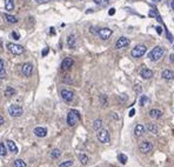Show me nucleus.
Returning a JSON list of instances; mask_svg holds the SVG:
<instances>
[{
  "mask_svg": "<svg viewBox=\"0 0 174 167\" xmlns=\"http://www.w3.org/2000/svg\"><path fill=\"white\" fill-rule=\"evenodd\" d=\"M171 7H172V10L174 11V0H172V1H171Z\"/></svg>",
  "mask_w": 174,
  "mask_h": 167,
  "instance_id": "nucleus-46",
  "label": "nucleus"
},
{
  "mask_svg": "<svg viewBox=\"0 0 174 167\" xmlns=\"http://www.w3.org/2000/svg\"><path fill=\"white\" fill-rule=\"evenodd\" d=\"M5 76H6V72L4 70H1L0 71V79H5Z\"/></svg>",
  "mask_w": 174,
  "mask_h": 167,
  "instance_id": "nucleus-37",
  "label": "nucleus"
},
{
  "mask_svg": "<svg viewBox=\"0 0 174 167\" xmlns=\"http://www.w3.org/2000/svg\"><path fill=\"white\" fill-rule=\"evenodd\" d=\"M12 37H13V39L14 40H19V34L17 33V32H12Z\"/></svg>",
  "mask_w": 174,
  "mask_h": 167,
  "instance_id": "nucleus-35",
  "label": "nucleus"
},
{
  "mask_svg": "<svg viewBox=\"0 0 174 167\" xmlns=\"http://www.w3.org/2000/svg\"><path fill=\"white\" fill-rule=\"evenodd\" d=\"M16 93H17V91H16L13 87L8 86V87L5 90V96H13V95H16Z\"/></svg>",
  "mask_w": 174,
  "mask_h": 167,
  "instance_id": "nucleus-23",
  "label": "nucleus"
},
{
  "mask_svg": "<svg viewBox=\"0 0 174 167\" xmlns=\"http://www.w3.org/2000/svg\"><path fill=\"white\" fill-rule=\"evenodd\" d=\"M73 64H74V61H73L72 58H65L62 60V62H61V68L62 70H68V68H71L73 66Z\"/></svg>",
  "mask_w": 174,
  "mask_h": 167,
  "instance_id": "nucleus-12",
  "label": "nucleus"
},
{
  "mask_svg": "<svg viewBox=\"0 0 174 167\" xmlns=\"http://www.w3.org/2000/svg\"><path fill=\"white\" fill-rule=\"evenodd\" d=\"M60 95H61L62 100H65L66 102H71L73 100V98H74V93L72 91H70V90H62Z\"/></svg>",
  "mask_w": 174,
  "mask_h": 167,
  "instance_id": "nucleus-10",
  "label": "nucleus"
},
{
  "mask_svg": "<svg viewBox=\"0 0 174 167\" xmlns=\"http://www.w3.org/2000/svg\"><path fill=\"white\" fill-rule=\"evenodd\" d=\"M4 124H5V119H4V117L0 114V126H1V125H4Z\"/></svg>",
  "mask_w": 174,
  "mask_h": 167,
  "instance_id": "nucleus-40",
  "label": "nucleus"
},
{
  "mask_svg": "<svg viewBox=\"0 0 174 167\" xmlns=\"http://www.w3.org/2000/svg\"><path fill=\"white\" fill-rule=\"evenodd\" d=\"M140 76L142 79H151L153 76V71L152 70H148V68H142L140 71Z\"/></svg>",
  "mask_w": 174,
  "mask_h": 167,
  "instance_id": "nucleus-14",
  "label": "nucleus"
},
{
  "mask_svg": "<svg viewBox=\"0 0 174 167\" xmlns=\"http://www.w3.org/2000/svg\"><path fill=\"white\" fill-rule=\"evenodd\" d=\"M156 14H158V12H156V10H151L150 11V17H156Z\"/></svg>",
  "mask_w": 174,
  "mask_h": 167,
  "instance_id": "nucleus-34",
  "label": "nucleus"
},
{
  "mask_svg": "<svg viewBox=\"0 0 174 167\" xmlns=\"http://www.w3.org/2000/svg\"><path fill=\"white\" fill-rule=\"evenodd\" d=\"M59 1H66V0H59Z\"/></svg>",
  "mask_w": 174,
  "mask_h": 167,
  "instance_id": "nucleus-50",
  "label": "nucleus"
},
{
  "mask_svg": "<svg viewBox=\"0 0 174 167\" xmlns=\"http://www.w3.org/2000/svg\"><path fill=\"white\" fill-rule=\"evenodd\" d=\"M134 90H135V91H138V92H140V91H141V90H140V87H139V85H135Z\"/></svg>",
  "mask_w": 174,
  "mask_h": 167,
  "instance_id": "nucleus-44",
  "label": "nucleus"
},
{
  "mask_svg": "<svg viewBox=\"0 0 174 167\" xmlns=\"http://www.w3.org/2000/svg\"><path fill=\"white\" fill-rule=\"evenodd\" d=\"M165 32H166V36H167V39H168V41L170 42H173V36L171 34V32L165 27Z\"/></svg>",
  "mask_w": 174,
  "mask_h": 167,
  "instance_id": "nucleus-33",
  "label": "nucleus"
},
{
  "mask_svg": "<svg viewBox=\"0 0 174 167\" xmlns=\"http://www.w3.org/2000/svg\"><path fill=\"white\" fill-rule=\"evenodd\" d=\"M2 17L6 19V21H7V22H10V24H17V22H18V18H17V17H14V16H12V14L4 13V14H2Z\"/></svg>",
  "mask_w": 174,
  "mask_h": 167,
  "instance_id": "nucleus-18",
  "label": "nucleus"
},
{
  "mask_svg": "<svg viewBox=\"0 0 174 167\" xmlns=\"http://www.w3.org/2000/svg\"><path fill=\"white\" fill-rule=\"evenodd\" d=\"M38 4H47V2H50V0H36Z\"/></svg>",
  "mask_w": 174,
  "mask_h": 167,
  "instance_id": "nucleus-38",
  "label": "nucleus"
},
{
  "mask_svg": "<svg viewBox=\"0 0 174 167\" xmlns=\"http://www.w3.org/2000/svg\"><path fill=\"white\" fill-rule=\"evenodd\" d=\"M80 120V113L77 111V110H71L67 114V125L68 126H74L78 121Z\"/></svg>",
  "mask_w": 174,
  "mask_h": 167,
  "instance_id": "nucleus-1",
  "label": "nucleus"
},
{
  "mask_svg": "<svg viewBox=\"0 0 174 167\" xmlns=\"http://www.w3.org/2000/svg\"><path fill=\"white\" fill-rule=\"evenodd\" d=\"M114 13H116V10H114V8H111V10H110V12H108V14H110V16H113Z\"/></svg>",
  "mask_w": 174,
  "mask_h": 167,
  "instance_id": "nucleus-42",
  "label": "nucleus"
},
{
  "mask_svg": "<svg viewBox=\"0 0 174 167\" xmlns=\"http://www.w3.org/2000/svg\"><path fill=\"white\" fill-rule=\"evenodd\" d=\"M161 76H162L165 80H172V79H174V73L171 70H165V71H162Z\"/></svg>",
  "mask_w": 174,
  "mask_h": 167,
  "instance_id": "nucleus-19",
  "label": "nucleus"
},
{
  "mask_svg": "<svg viewBox=\"0 0 174 167\" xmlns=\"http://www.w3.org/2000/svg\"><path fill=\"white\" fill-rule=\"evenodd\" d=\"M93 1H94L96 4H98V5H99V4H101V1H102V0H93Z\"/></svg>",
  "mask_w": 174,
  "mask_h": 167,
  "instance_id": "nucleus-47",
  "label": "nucleus"
},
{
  "mask_svg": "<svg viewBox=\"0 0 174 167\" xmlns=\"http://www.w3.org/2000/svg\"><path fill=\"white\" fill-rule=\"evenodd\" d=\"M1 70H4V60L0 58V71Z\"/></svg>",
  "mask_w": 174,
  "mask_h": 167,
  "instance_id": "nucleus-41",
  "label": "nucleus"
},
{
  "mask_svg": "<svg viewBox=\"0 0 174 167\" xmlns=\"http://www.w3.org/2000/svg\"><path fill=\"white\" fill-rule=\"evenodd\" d=\"M5 8L7 11H12L14 8V0H5Z\"/></svg>",
  "mask_w": 174,
  "mask_h": 167,
  "instance_id": "nucleus-22",
  "label": "nucleus"
},
{
  "mask_svg": "<svg viewBox=\"0 0 174 167\" xmlns=\"http://www.w3.org/2000/svg\"><path fill=\"white\" fill-rule=\"evenodd\" d=\"M33 133L37 137H39V138H45L47 135V130L45 127H36L34 131H33Z\"/></svg>",
  "mask_w": 174,
  "mask_h": 167,
  "instance_id": "nucleus-13",
  "label": "nucleus"
},
{
  "mask_svg": "<svg viewBox=\"0 0 174 167\" xmlns=\"http://www.w3.org/2000/svg\"><path fill=\"white\" fill-rule=\"evenodd\" d=\"M150 117L152 119H159V118L162 117V112L160 110H158V108H153V110L150 111Z\"/></svg>",
  "mask_w": 174,
  "mask_h": 167,
  "instance_id": "nucleus-17",
  "label": "nucleus"
},
{
  "mask_svg": "<svg viewBox=\"0 0 174 167\" xmlns=\"http://www.w3.org/2000/svg\"><path fill=\"white\" fill-rule=\"evenodd\" d=\"M22 113H24L22 107H20L18 105H11V106L8 107V114H10L11 117H13V118L20 117Z\"/></svg>",
  "mask_w": 174,
  "mask_h": 167,
  "instance_id": "nucleus-6",
  "label": "nucleus"
},
{
  "mask_svg": "<svg viewBox=\"0 0 174 167\" xmlns=\"http://www.w3.org/2000/svg\"><path fill=\"white\" fill-rule=\"evenodd\" d=\"M26 163L25 161H22L21 159H17L16 161H14V164H13V167H26Z\"/></svg>",
  "mask_w": 174,
  "mask_h": 167,
  "instance_id": "nucleus-27",
  "label": "nucleus"
},
{
  "mask_svg": "<svg viewBox=\"0 0 174 167\" xmlns=\"http://www.w3.org/2000/svg\"><path fill=\"white\" fill-rule=\"evenodd\" d=\"M170 60H171V62H174V54H171V56H170Z\"/></svg>",
  "mask_w": 174,
  "mask_h": 167,
  "instance_id": "nucleus-45",
  "label": "nucleus"
},
{
  "mask_svg": "<svg viewBox=\"0 0 174 167\" xmlns=\"http://www.w3.org/2000/svg\"><path fill=\"white\" fill-rule=\"evenodd\" d=\"M148 101H150V99H148L146 95H142V96H141V99H140V105H141V106H145Z\"/></svg>",
  "mask_w": 174,
  "mask_h": 167,
  "instance_id": "nucleus-31",
  "label": "nucleus"
},
{
  "mask_svg": "<svg viewBox=\"0 0 174 167\" xmlns=\"http://www.w3.org/2000/svg\"><path fill=\"white\" fill-rule=\"evenodd\" d=\"M164 53H165V51H164L162 47H160V46H155L154 48L150 52L148 58H150L152 61H159V60L162 58Z\"/></svg>",
  "mask_w": 174,
  "mask_h": 167,
  "instance_id": "nucleus-2",
  "label": "nucleus"
},
{
  "mask_svg": "<svg viewBox=\"0 0 174 167\" xmlns=\"http://www.w3.org/2000/svg\"><path fill=\"white\" fill-rule=\"evenodd\" d=\"M155 30H156V33H158V34H161V33H162V28H161L160 26H158Z\"/></svg>",
  "mask_w": 174,
  "mask_h": 167,
  "instance_id": "nucleus-39",
  "label": "nucleus"
},
{
  "mask_svg": "<svg viewBox=\"0 0 174 167\" xmlns=\"http://www.w3.org/2000/svg\"><path fill=\"white\" fill-rule=\"evenodd\" d=\"M6 143H7V148H8L10 152L14 153V154H16V153H18V151H19V149H18V146L16 145V143H14V141H12V140H7Z\"/></svg>",
  "mask_w": 174,
  "mask_h": 167,
  "instance_id": "nucleus-15",
  "label": "nucleus"
},
{
  "mask_svg": "<svg viewBox=\"0 0 174 167\" xmlns=\"http://www.w3.org/2000/svg\"><path fill=\"white\" fill-rule=\"evenodd\" d=\"M118 160H119L121 164H126L127 160H128V158H127V155H125V154H122V153H119V154H118Z\"/></svg>",
  "mask_w": 174,
  "mask_h": 167,
  "instance_id": "nucleus-25",
  "label": "nucleus"
},
{
  "mask_svg": "<svg viewBox=\"0 0 174 167\" xmlns=\"http://www.w3.org/2000/svg\"><path fill=\"white\" fill-rule=\"evenodd\" d=\"M60 155H61V152L57 148L53 149V151L51 152V158H52V159H58Z\"/></svg>",
  "mask_w": 174,
  "mask_h": 167,
  "instance_id": "nucleus-28",
  "label": "nucleus"
},
{
  "mask_svg": "<svg viewBox=\"0 0 174 167\" xmlns=\"http://www.w3.org/2000/svg\"><path fill=\"white\" fill-rule=\"evenodd\" d=\"M6 153H7V151H6L5 145H4V144H0V157L6 155Z\"/></svg>",
  "mask_w": 174,
  "mask_h": 167,
  "instance_id": "nucleus-32",
  "label": "nucleus"
},
{
  "mask_svg": "<svg viewBox=\"0 0 174 167\" xmlns=\"http://www.w3.org/2000/svg\"><path fill=\"white\" fill-rule=\"evenodd\" d=\"M152 149H153V145H152L150 141H142V143L139 145V151H140L141 153H144V154L152 152Z\"/></svg>",
  "mask_w": 174,
  "mask_h": 167,
  "instance_id": "nucleus-9",
  "label": "nucleus"
},
{
  "mask_svg": "<svg viewBox=\"0 0 174 167\" xmlns=\"http://www.w3.org/2000/svg\"><path fill=\"white\" fill-rule=\"evenodd\" d=\"M131 44V40L126 37H120L116 42V50H121V48H125L127 47L128 45Z\"/></svg>",
  "mask_w": 174,
  "mask_h": 167,
  "instance_id": "nucleus-8",
  "label": "nucleus"
},
{
  "mask_svg": "<svg viewBox=\"0 0 174 167\" xmlns=\"http://www.w3.org/2000/svg\"><path fill=\"white\" fill-rule=\"evenodd\" d=\"M98 140L101 143V144H108L111 141V135H110V132L107 130H99L98 131Z\"/></svg>",
  "mask_w": 174,
  "mask_h": 167,
  "instance_id": "nucleus-4",
  "label": "nucleus"
},
{
  "mask_svg": "<svg viewBox=\"0 0 174 167\" xmlns=\"http://www.w3.org/2000/svg\"><path fill=\"white\" fill-rule=\"evenodd\" d=\"M48 52H50V50H48V47H46V48H44V51H42V56H46L48 54Z\"/></svg>",
  "mask_w": 174,
  "mask_h": 167,
  "instance_id": "nucleus-36",
  "label": "nucleus"
},
{
  "mask_svg": "<svg viewBox=\"0 0 174 167\" xmlns=\"http://www.w3.org/2000/svg\"><path fill=\"white\" fill-rule=\"evenodd\" d=\"M79 160H80V163H81L82 165H87V163H88V157L85 155V154H79Z\"/></svg>",
  "mask_w": 174,
  "mask_h": 167,
  "instance_id": "nucleus-26",
  "label": "nucleus"
},
{
  "mask_svg": "<svg viewBox=\"0 0 174 167\" xmlns=\"http://www.w3.org/2000/svg\"><path fill=\"white\" fill-rule=\"evenodd\" d=\"M21 72H22V74L25 75V76H31L32 73H33V66H32V64H28V62L24 64L22 67H21Z\"/></svg>",
  "mask_w": 174,
  "mask_h": 167,
  "instance_id": "nucleus-11",
  "label": "nucleus"
},
{
  "mask_svg": "<svg viewBox=\"0 0 174 167\" xmlns=\"http://www.w3.org/2000/svg\"><path fill=\"white\" fill-rule=\"evenodd\" d=\"M97 34L99 36L100 39H102V40H107V39H110L111 36L113 34V31H112L111 28H108V27H105V28H100V30L98 31Z\"/></svg>",
  "mask_w": 174,
  "mask_h": 167,
  "instance_id": "nucleus-7",
  "label": "nucleus"
},
{
  "mask_svg": "<svg viewBox=\"0 0 174 167\" xmlns=\"http://www.w3.org/2000/svg\"><path fill=\"white\" fill-rule=\"evenodd\" d=\"M145 133V126L144 125H136L135 127H134V134H135V137H141L142 134Z\"/></svg>",
  "mask_w": 174,
  "mask_h": 167,
  "instance_id": "nucleus-20",
  "label": "nucleus"
},
{
  "mask_svg": "<svg viewBox=\"0 0 174 167\" xmlns=\"http://www.w3.org/2000/svg\"><path fill=\"white\" fill-rule=\"evenodd\" d=\"M67 46H68V48H72V50L76 48L77 42H76V37L73 34H71V36L67 37Z\"/></svg>",
  "mask_w": 174,
  "mask_h": 167,
  "instance_id": "nucleus-16",
  "label": "nucleus"
},
{
  "mask_svg": "<svg viewBox=\"0 0 174 167\" xmlns=\"http://www.w3.org/2000/svg\"><path fill=\"white\" fill-rule=\"evenodd\" d=\"M93 128L96 131H99L102 128V120L101 119H97L93 121Z\"/></svg>",
  "mask_w": 174,
  "mask_h": 167,
  "instance_id": "nucleus-24",
  "label": "nucleus"
},
{
  "mask_svg": "<svg viewBox=\"0 0 174 167\" xmlns=\"http://www.w3.org/2000/svg\"><path fill=\"white\" fill-rule=\"evenodd\" d=\"M72 165H73V161H72V160H67V161L61 163L58 167H71Z\"/></svg>",
  "mask_w": 174,
  "mask_h": 167,
  "instance_id": "nucleus-29",
  "label": "nucleus"
},
{
  "mask_svg": "<svg viewBox=\"0 0 174 167\" xmlns=\"http://www.w3.org/2000/svg\"><path fill=\"white\" fill-rule=\"evenodd\" d=\"M173 48H174V47H173Z\"/></svg>",
  "mask_w": 174,
  "mask_h": 167,
  "instance_id": "nucleus-51",
  "label": "nucleus"
},
{
  "mask_svg": "<svg viewBox=\"0 0 174 167\" xmlns=\"http://www.w3.org/2000/svg\"><path fill=\"white\" fill-rule=\"evenodd\" d=\"M51 34H54V28H51Z\"/></svg>",
  "mask_w": 174,
  "mask_h": 167,
  "instance_id": "nucleus-48",
  "label": "nucleus"
},
{
  "mask_svg": "<svg viewBox=\"0 0 174 167\" xmlns=\"http://www.w3.org/2000/svg\"><path fill=\"white\" fill-rule=\"evenodd\" d=\"M146 51H147V47L145 45H136L135 47L131 51V56L133 58H141L146 54Z\"/></svg>",
  "mask_w": 174,
  "mask_h": 167,
  "instance_id": "nucleus-3",
  "label": "nucleus"
},
{
  "mask_svg": "<svg viewBox=\"0 0 174 167\" xmlns=\"http://www.w3.org/2000/svg\"><path fill=\"white\" fill-rule=\"evenodd\" d=\"M134 113H135L134 110H131V112H130V117H133V115H134Z\"/></svg>",
  "mask_w": 174,
  "mask_h": 167,
  "instance_id": "nucleus-43",
  "label": "nucleus"
},
{
  "mask_svg": "<svg viewBox=\"0 0 174 167\" xmlns=\"http://www.w3.org/2000/svg\"><path fill=\"white\" fill-rule=\"evenodd\" d=\"M6 47H7V50H8L11 53H13V54H22V53L25 52V48H24L22 46L17 45V44H13V42H8V44L6 45Z\"/></svg>",
  "mask_w": 174,
  "mask_h": 167,
  "instance_id": "nucleus-5",
  "label": "nucleus"
},
{
  "mask_svg": "<svg viewBox=\"0 0 174 167\" xmlns=\"http://www.w3.org/2000/svg\"><path fill=\"white\" fill-rule=\"evenodd\" d=\"M153 2H159V1H161V0H152Z\"/></svg>",
  "mask_w": 174,
  "mask_h": 167,
  "instance_id": "nucleus-49",
  "label": "nucleus"
},
{
  "mask_svg": "<svg viewBox=\"0 0 174 167\" xmlns=\"http://www.w3.org/2000/svg\"><path fill=\"white\" fill-rule=\"evenodd\" d=\"M99 100H100V102H101V105L102 106H107V98H106V95H100L99 96Z\"/></svg>",
  "mask_w": 174,
  "mask_h": 167,
  "instance_id": "nucleus-30",
  "label": "nucleus"
},
{
  "mask_svg": "<svg viewBox=\"0 0 174 167\" xmlns=\"http://www.w3.org/2000/svg\"><path fill=\"white\" fill-rule=\"evenodd\" d=\"M147 131L150 132V133H152V134H158V127L155 126V124H147Z\"/></svg>",
  "mask_w": 174,
  "mask_h": 167,
  "instance_id": "nucleus-21",
  "label": "nucleus"
}]
</instances>
